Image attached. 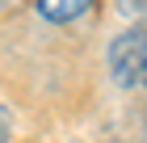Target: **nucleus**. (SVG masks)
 Returning a JSON list of instances; mask_svg holds the SVG:
<instances>
[{
    "mask_svg": "<svg viewBox=\"0 0 147 143\" xmlns=\"http://www.w3.org/2000/svg\"><path fill=\"white\" fill-rule=\"evenodd\" d=\"M109 72L122 88L147 93V25H135L109 42Z\"/></svg>",
    "mask_w": 147,
    "mask_h": 143,
    "instance_id": "1",
    "label": "nucleus"
},
{
    "mask_svg": "<svg viewBox=\"0 0 147 143\" xmlns=\"http://www.w3.org/2000/svg\"><path fill=\"white\" fill-rule=\"evenodd\" d=\"M92 4H97V0H38L34 9H38V17H42V21H51V25H67V21H80Z\"/></svg>",
    "mask_w": 147,
    "mask_h": 143,
    "instance_id": "2",
    "label": "nucleus"
},
{
    "mask_svg": "<svg viewBox=\"0 0 147 143\" xmlns=\"http://www.w3.org/2000/svg\"><path fill=\"white\" fill-rule=\"evenodd\" d=\"M122 13H147V0H118Z\"/></svg>",
    "mask_w": 147,
    "mask_h": 143,
    "instance_id": "3",
    "label": "nucleus"
},
{
    "mask_svg": "<svg viewBox=\"0 0 147 143\" xmlns=\"http://www.w3.org/2000/svg\"><path fill=\"white\" fill-rule=\"evenodd\" d=\"M0 143H9V114H4V105H0Z\"/></svg>",
    "mask_w": 147,
    "mask_h": 143,
    "instance_id": "4",
    "label": "nucleus"
}]
</instances>
